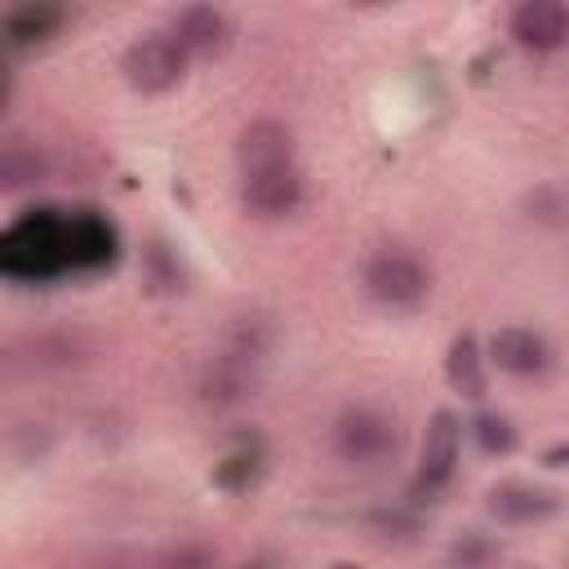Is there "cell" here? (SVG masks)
<instances>
[{"label":"cell","instance_id":"cell-1","mask_svg":"<svg viewBox=\"0 0 569 569\" xmlns=\"http://www.w3.org/2000/svg\"><path fill=\"white\" fill-rule=\"evenodd\" d=\"M62 267H76L71 258V222L53 218L49 209L22 218L4 236V271L22 280H44Z\"/></svg>","mask_w":569,"mask_h":569},{"label":"cell","instance_id":"cell-2","mask_svg":"<svg viewBox=\"0 0 569 569\" xmlns=\"http://www.w3.org/2000/svg\"><path fill=\"white\" fill-rule=\"evenodd\" d=\"M360 280H365V293L387 311H409V307L427 302V293H431V271L409 249H378L365 262Z\"/></svg>","mask_w":569,"mask_h":569},{"label":"cell","instance_id":"cell-3","mask_svg":"<svg viewBox=\"0 0 569 569\" xmlns=\"http://www.w3.org/2000/svg\"><path fill=\"white\" fill-rule=\"evenodd\" d=\"M333 449L342 462L351 467H378V462H391L400 453V422L382 409H347L338 422H333Z\"/></svg>","mask_w":569,"mask_h":569},{"label":"cell","instance_id":"cell-4","mask_svg":"<svg viewBox=\"0 0 569 569\" xmlns=\"http://www.w3.org/2000/svg\"><path fill=\"white\" fill-rule=\"evenodd\" d=\"M187 62H191L187 49L169 31H151L124 49L120 71L138 93H169L187 76Z\"/></svg>","mask_w":569,"mask_h":569},{"label":"cell","instance_id":"cell-5","mask_svg":"<svg viewBox=\"0 0 569 569\" xmlns=\"http://www.w3.org/2000/svg\"><path fill=\"white\" fill-rule=\"evenodd\" d=\"M458 445H462V422H458V413L440 409L422 436V458H418V471L409 485L413 502H431L449 489V480L458 471Z\"/></svg>","mask_w":569,"mask_h":569},{"label":"cell","instance_id":"cell-6","mask_svg":"<svg viewBox=\"0 0 569 569\" xmlns=\"http://www.w3.org/2000/svg\"><path fill=\"white\" fill-rule=\"evenodd\" d=\"M511 40L529 53H556L569 44V9L560 0H525L511 9Z\"/></svg>","mask_w":569,"mask_h":569},{"label":"cell","instance_id":"cell-7","mask_svg":"<svg viewBox=\"0 0 569 569\" xmlns=\"http://www.w3.org/2000/svg\"><path fill=\"white\" fill-rule=\"evenodd\" d=\"M489 360L511 378H538L551 369V347L529 325H502L489 338Z\"/></svg>","mask_w":569,"mask_h":569},{"label":"cell","instance_id":"cell-8","mask_svg":"<svg viewBox=\"0 0 569 569\" xmlns=\"http://www.w3.org/2000/svg\"><path fill=\"white\" fill-rule=\"evenodd\" d=\"M236 164H240V178L289 169L293 164V133L280 120H253L236 142Z\"/></svg>","mask_w":569,"mask_h":569},{"label":"cell","instance_id":"cell-9","mask_svg":"<svg viewBox=\"0 0 569 569\" xmlns=\"http://www.w3.org/2000/svg\"><path fill=\"white\" fill-rule=\"evenodd\" d=\"M240 196L253 218H289L302 204V173H298V164L271 169V173H249L240 182Z\"/></svg>","mask_w":569,"mask_h":569},{"label":"cell","instance_id":"cell-10","mask_svg":"<svg viewBox=\"0 0 569 569\" xmlns=\"http://www.w3.org/2000/svg\"><path fill=\"white\" fill-rule=\"evenodd\" d=\"M169 36L187 49V58H222L231 44V22L213 4H187L178 9Z\"/></svg>","mask_w":569,"mask_h":569},{"label":"cell","instance_id":"cell-11","mask_svg":"<svg viewBox=\"0 0 569 569\" xmlns=\"http://www.w3.org/2000/svg\"><path fill=\"white\" fill-rule=\"evenodd\" d=\"M489 516L502 520V525H533V520H547L560 498L551 489H538V485H520V480H507V485H493L489 498H485Z\"/></svg>","mask_w":569,"mask_h":569},{"label":"cell","instance_id":"cell-12","mask_svg":"<svg viewBox=\"0 0 569 569\" xmlns=\"http://www.w3.org/2000/svg\"><path fill=\"white\" fill-rule=\"evenodd\" d=\"M445 373H449V382H453L458 396H467V400H480V396H485V387H489V382H485V356H480V347H476L471 333H458V338L449 342Z\"/></svg>","mask_w":569,"mask_h":569},{"label":"cell","instance_id":"cell-13","mask_svg":"<svg viewBox=\"0 0 569 569\" xmlns=\"http://www.w3.org/2000/svg\"><path fill=\"white\" fill-rule=\"evenodd\" d=\"M58 27H62V9H53V4H22V9H13V13L4 18V36H9V44H18V49L49 40Z\"/></svg>","mask_w":569,"mask_h":569},{"label":"cell","instance_id":"cell-14","mask_svg":"<svg viewBox=\"0 0 569 569\" xmlns=\"http://www.w3.org/2000/svg\"><path fill=\"white\" fill-rule=\"evenodd\" d=\"M258 471H262V453H258V445H249V449L227 453V458L213 467V480H218L222 489H231V493H244V489L258 480Z\"/></svg>","mask_w":569,"mask_h":569},{"label":"cell","instance_id":"cell-15","mask_svg":"<svg viewBox=\"0 0 569 569\" xmlns=\"http://www.w3.org/2000/svg\"><path fill=\"white\" fill-rule=\"evenodd\" d=\"M449 560H453V569H489L498 560V542L489 533H480V529H467L449 547Z\"/></svg>","mask_w":569,"mask_h":569},{"label":"cell","instance_id":"cell-16","mask_svg":"<svg viewBox=\"0 0 569 569\" xmlns=\"http://www.w3.org/2000/svg\"><path fill=\"white\" fill-rule=\"evenodd\" d=\"M471 436H476V445H480L485 453H511V449H516V427H511L502 413H480V418L471 422Z\"/></svg>","mask_w":569,"mask_h":569},{"label":"cell","instance_id":"cell-17","mask_svg":"<svg viewBox=\"0 0 569 569\" xmlns=\"http://www.w3.org/2000/svg\"><path fill=\"white\" fill-rule=\"evenodd\" d=\"M40 173H44V164H40V156L31 151V147H9L4 151V160H0V178H4V187H22V182H40Z\"/></svg>","mask_w":569,"mask_h":569},{"label":"cell","instance_id":"cell-18","mask_svg":"<svg viewBox=\"0 0 569 569\" xmlns=\"http://www.w3.org/2000/svg\"><path fill=\"white\" fill-rule=\"evenodd\" d=\"M147 267H151V280L160 289H182V267H178V258L164 244H151L147 249Z\"/></svg>","mask_w":569,"mask_h":569},{"label":"cell","instance_id":"cell-19","mask_svg":"<svg viewBox=\"0 0 569 569\" xmlns=\"http://www.w3.org/2000/svg\"><path fill=\"white\" fill-rule=\"evenodd\" d=\"M529 209L538 222H569V196H560L556 187H538L529 196Z\"/></svg>","mask_w":569,"mask_h":569},{"label":"cell","instance_id":"cell-20","mask_svg":"<svg viewBox=\"0 0 569 569\" xmlns=\"http://www.w3.org/2000/svg\"><path fill=\"white\" fill-rule=\"evenodd\" d=\"M373 525L382 529V538H409V533H418V520L413 516H400V511H378Z\"/></svg>","mask_w":569,"mask_h":569},{"label":"cell","instance_id":"cell-21","mask_svg":"<svg viewBox=\"0 0 569 569\" xmlns=\"http://www.w3.org/2000/svg\"><path fill=\"white\" fill-rule=\"evenodd\" d=\"M209 565H213V556L204 547H182L164 560V569H209Z\"/></svg>","mask_w":569,"mask_h":569},{"label":"cell","instance_id":"cell-22","mask_svg":"<svg viewBox=\"0 0 569 569\" xmlns=\"http://www.w3.org/2000/svg\"><path fill=\"white\" fill-rule=\"evenodd\" d=\"M542 462H547V467H569V445L547 449V453H542Z\"/></svg>","mask_w":569,"mask_h":569},{"label":"cell","instance_id":"cell-23","mask_svg":"<svg viewBox=\"0 0 569 569\" xmlns=\"http://www.w3.org/2000/svg\"><path fill=\"white\" fill-rule=\"evenodd\" d=\"M329 569H356V565H329Z\"/></svg>","mask_w":569,"mask_h":569},{"label":"cell","instance_id":"cell-24","mask_svg":"<svg viewBox=\"0 0 569 569\" xmlns=\"http://www.w3.org/2000/svg\"><path fill=\"white\" fill-rule=\"evenodd\" d=\"M516 569H538V565H516Z\"/></svg>","mask_w":569,"mask_h":569}]
</instances>
